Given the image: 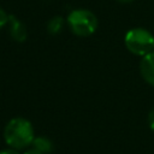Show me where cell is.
<instances>
[{
  "instance_id": "30bf717a",
  "label": "cell",
  "mask_w": 154,
  "mask_h": 154,
  "mask_svg": "<svg viewBox=\"0 0 154 154\" xmlns=\"http://www.w3.org/2000/svg\"><path fill=\"white\" fill-rule=\"evenodd\" d=\"M149 126L154 131V109L149 113Z\"/></svg>"
},
{
  "instance_id": "52a82bcc",
  "label": "cell",
  "mask_w": 154,
  "mask_h": 154,
  "mask_svg": "<svg viewBox=\"0 0 154 154\" xmlns=\"http://www.w3.org/2000/svg\"><path fill=\"white\" fill-rule=\"evenodd\" d=\"M64 28V18L61 16H54L47 23V31L51 35H58Z\"/></svg>"
},
{
  "instance_id": "6da1fadb",
  "label": "cell",
  "mask_w": 154,
  "mask_h": 154,
  "mask_svg": "<svg viewBox=\"0 0 154 154\" xmlns=\"http://www.w3.org/2000/svg\"><path fill=\"white\" fill-rule=\"evenodd\" d=\"M4 138L10 148L17 150L26 148L31 146L35 138L34 126L30 123V120L25 118H12L11 120H8L4 129Z\"/></svg>"
},
{
  "instance_id": "8992f818",
  "label": "cell",
  "mask_w": 154,
  "mask_h": 154,
  "mask_svg": "<svg viewBox=\"0 0 154 154\" xmlns=\"http://www.w3.org/2000/svg\"><path fill=\"white\" fill-rule=\"evenodd\" d=\"M31 146H32V148L37 149L42 154H48V153H51L53 150V143L46 136H37V137H35L32 143H31Z\"/></svg>"
},
{
  "instance_id": "8fae6325",
  "label": "cell",
  "mask_w": 154,
  "mask_h": 154,
  "mask_svg": "<svg viewBox=\"0 0 154 154\" xmlns=\"http://www.w3.org/2000/svg\"><path fill=\"white\" fill-rule=\"evenodd\" d=\"M24 154H42L41 152H38L37 149H35V148H31V149H28V150H25L24 152Z\"/></svg>"
},
{
  "instance_id": "9c48e42d",
  "label": "cell",
  "mask_w": 154,
  "mask_h": 154,
  "mask_svg": "<svg viewBox=\"0 0 154 154\" xmlns=\"http://www.w3.org/2000/svg\"><path fill=\"white\" fill-rule=\"evenodd\" d=\"M0 154H19L17 149H13V148H8V149H2L0 150Z\"/></svg>"
},
{
  "instance_id": "5b68a950",
  "label": "cell",
  "mask_w": 154,
  "mask_h": 154,
  "mask_svg": "<svg viewBox=\"0 0 154 154\" xmlns=\"http://www.w3.org/2000/svg\"><path fill=\"white\" fill-rule=\"evenodd\" d=\"M8 24H10V34H11V37L16 41V42H24L26 40V28L25 25L14 16L10 14V18H8Z\"/></svg>"
},
{
  "instance_id": "7c38bea8",
  "label": "cell",
  "mask_w": 154,
  "mask_h": 154,
  "mask_svg": "<svg viewBox=\"0 0 154 154\" xmlns=\"http://www.w3.org/2000/svg\"><path fill=\"white\" fill-rule=\"evenodd\" d=\"M117 1L120 4H129V2H132L134 0H117Z\"/></svg>"
},
{
  "instance_id": "277c9868",
  "label": "cell",
  "mask_w": 154,
  "mask_h": 154,
  "mask_svg": "<svg viewBox=\"0 0 154 154\" xmlns=\"http://www.w3.org/2000/svg\"><path fill=\"white\" fill-rule=\"evenodd\" d=\"M140 72L142 78L154 87V52H150L142 57L140 63Z\"/></svg>"
},
{
  "instance_id": "ba28073f",
  "label": "cell",
  "mask_w": 154,
  "mask_h": 154,
  "mask_svg": "<svg viewBox=\"0 0 154 154\" xmlns=\"http://www.w3.org/2000/svg\"><path fill=\"white\" fill-rule=\"evenodd\" d=\"M8 18H10V14H7L6 11L0 7V29L8 23Z\"/></svg>"
},
{
  "instance_id": "3957f363",
  "label": "cell",
  "mask_w": 154,
  "mask_h": 154,
  "mask_svg": "<svg viewBox=\"0 0 154 154\" xmlns=\"http://www.w3.org/2000/svg\"><path fill=\"white\" fill-rule=\"evenodd\" d=\"M124 43L129 52L138 57L154 52V35L143 28L130 29L125 34Z\"/></svg>"
},
{
  "instance_id": "7a4b0ae2",
  "label": "cell",
  "mask_w": 154,
  "mask_h": 154,
  "mask_svg": "<svg viewBox=\"0 0 154 154\" xmlns=\"http://www.w3.org/2000/svg\"><path fill=\"white\" fill-rule=\"evenodd\" d=\"M67 24L71 31L81 37H87L93 35L97 29V18L96 16L85 8H77L69 13Z\"/></svg>"
}]
</instances>
